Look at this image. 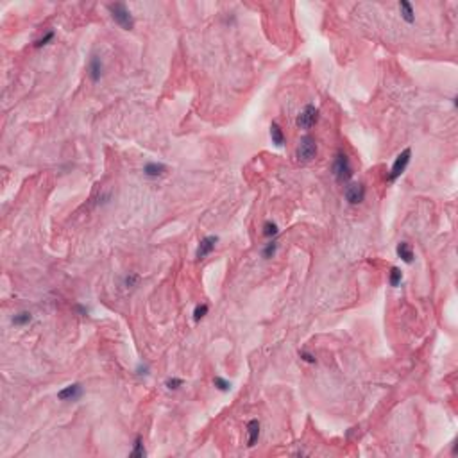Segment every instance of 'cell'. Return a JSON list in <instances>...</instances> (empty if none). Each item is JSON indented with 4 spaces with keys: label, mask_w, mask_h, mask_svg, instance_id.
I'll use <instances>...</instances> for the list:
<instances>
[{
    "label": "cell",
    "mask_w": 458,
    "mask_h": 458,
    "mask_svg": "<svg viewBox=\"0 0 458 458\" xmlns=\"http://www.w3.org/2000/svg\"><path fill=\"white\" fill-rule=\"evenodd\" d=\"M333 176L338 183H349V179L353 177V165H351V160L346 152H337L335 160H333Z\"/></svg>",
    "instance_id": "1"
},
{
    "label": "cell",
    "mask_w": 458,
    "mask_h": 458,
    "mask_svg": "<svg viewBox=\"0 0 458 458\" xmlns=\"http://www.w3.org/2000/svg\"><path fill=\"white\" fill-rule=\"evenodd\" d=\"M108 11H110L111 18L120 25L124 31H131L134 27V18L131 11L127 9L126 4L116 2V4H108Z\"/></svg>",
    "instance_id": "2"
},
{
    "label": "cell",
    "mask_w": 458,
    "mask_h": 458,
    "mask_svg": "<svg viewBox=\"0 0 458 458\" xmlns=\"http://www.w3.org/2000/svg\"><path fill=\"white\" fill-rule=\"evenodd\" d=\"M317 150H319L317 149V140H315L313 136L306 134V136H303V138L299 140L297 149H295V158H297V161H301V163H310V161L315 160Z\"/></svg>",
    "instance_id": "3"
},
{
    "label": "cell",
    "mask_w": 458,
    "mask_h": 458,
    "mask_svg": "<svg viewBox=\"0 0 458 458\" xmlns=\"http://www.w3.org/2000/svg\"><path fill=\"white\" fill-rule=\"evenodd\" d=\"M319 108H315L313 104H308L304 106V110L301 111L297 115V118H295V126L299 127V129H304V131H308V129H311V127L319 122Z\"/></svg>",
    "instance_id": "4"
},
{
    "label": "cell",
    "mask_w": 458,
    "mask_h": 458,
    "mask_svg": "<svg viewBox=\"0 0 458 458\" xmlns=\"http://www.w3.org/2000/svg\"><path fill=\"white\" fill-rule=\"evenodd\" d=\"M410 160H412V149L401 150L398 154V158L394 160V163H392V168H390V172H388L386 179L392 183V181H396L398 177L403 176V172L406 170V166L410 165Z\"/></svg>",
    "instance_id": "5"
},
{
    "label": "cell",
    "mask_w": 458,
    "mask_h": 458,
    "mask_svg": "<svg viewBox=\"0 0 458 458\" xmlns=\"http://www.w3.org/2000/svg\"><path fill=\"white\" fill-rule=\"evenodd\" d=\"M367 190H365L364 183H349L348 186L344 188V197L351 206H358L365 201Z\"/></svg>",
    "instance_id": "6"
},
{
    "label": "cell",
    "mask_w": 458,
    "mask_h": 458,
    "mask_svg": "<svg viewBox=\"0 0 458 458\" xmlns=\"http://www.w3.org/2000/svg\"><path fill=\"white\" fill-rule=\"evenodd\" d=\"M219 243V237L217 235H210V237H204L197 245V251H195V258L197 259H204L208 254L213 253L215 245Z\"/></svg>",
    "instance_id": "7"
},
{
    "label": "cell",
    "mask_w": 458,
    "mask_h": 458,
    "mask_svg": "<svg viewBox=\"0 0 458 458\" xmlns=\"http://www.w3.org/2000/svg\"><path fill=\"white\" fill-rule=\"evenodd\" d=\"M104 73V63L99 55H92V59L88 63V77L92 83H99L100 77Z\"/></svg>",
    "instance_id": "8"
},
{
    "label": "cell",
    "mask_w": 458,
    "mask_h": 458,
    "mask_svg": "<svg viewBox=\"0 0 458 458\" xmlns=\"http://www.w3.org/2000/svg\"><path fill=\"white\" fill-rule=\"evenodd\" d=\"M81 396H83V386L79 385V383H72V385L65 386V388H61L57 392V399L59 401H75Z\"/></svg>",
    "instance_id": "9"
},
{
    "label": "cell",
    "mask_w": 458,
    "mask_h": 458,
    "mask_svg": "<svg viewBox=\"0 0 458 458\" xmlns=\"http://www.w3.org/2000/svg\"><path fill=\"white\" fill-rule=\"evenodd\" d=\"M247 446L253 447L258 444L259 435H261V424H259L258 419H253L247 422Z\"/></svg>",
    "instance_id": "10"
},
{
    "label": "cell",
    "mask_w": 458,
    "mask_h": 458,
    "mask_svg": "<svg viewBox=\"0 0 458 458\" xmlns=\"http://www.w3.org/2000/svg\"><path fill=\"white\" fill-rule=\"evenodd\" d=\"M144 174L147 177H152V179L165 176L166 165H163V163H156V161H149V163H145L144 165Z\"/></svg>",
    "instance_id": "11"
},
{
    "label": "cell",
    "mask_w": 458,
    "mask_h": 458,
    "mask_svg": "<svg viewBox=\"0 0 458 458\" xmlns=\"http://www.w3.org/2000/svg\"><path fill=\"white\" fill-rule=\"evenodd\" d=\"M399 7V13H401V18H403L404 22L408 23V25H414L415 23V11H414V6L410 4V2H406V0H401L398 4Z\"/></svg>",
    "instance_id": "12"
},
{
    "label": "cell",
    "mask_w": 458,
    "mask_h": 458,
    "mask_svg": "<svg viewBox=\"0 0 458 458\" xmlns=\"http://www.w3.org/2000/svg\"><path fill=\"white\" fill-rule=\"evenodd\" d=\"M396 253H398V256L401 259H403L404 263H412L415 258L414 254V249H412V245H410L408 242H401L398 243V247H396Z\"/></svg>",
    "instance_id": "13"
},
{
    "label": "cell",
    "mask_w": 458,
    "mask_h": 458,
    "mask_svg": "<svg viewBox=\"0 0 458 458\" xmlns=\"http://www.w3.org/2000/svg\"><path fill=\"white\" fill-rule=\"evenodd\" d=\"M271 140H272V144L276 145V147H283V145H285V142H287V136H285L281 126H279L277 122H272V124H271Z\"/></svg>",
    "instance_id": "14"
},
{
    "label": "cell",
    "mask_w": 458,
    "mask_h": 458,
    "mask_svg": "<svg viewBox=\"0 0 458 458\" xmlns=\"http://www.w3.org/2000/svg\"><path fill=\"white\" fill-rule=\"evenodd\" d=\"M388 283H390L392 288L401 287V283H403V272H401V269H399V267H392V269H390V274H388Z\"/></svg>",
    "instance_id": "15"
},
{
    "label": "cell",
    "mask_w": 458,
    "mask_h": 458,
    "mask_svg": "<svg viewBox=\"0 0 458 458\" xmlns=\"http://www.w3.org/2000/svg\"><path fill=\"white\" fill-rule=\"evenodd\" d=\"M145 455H147V451H145V447H144V439H142V437H136L133 451L129 453V457L131 458H144Z\"/></svg>",
    "instance_id": "16"
},
{
    "label": "cell",
    "mask_w": 458,
    "mask_h": 458,
    "mask_svg": "<svg viewBox=\"0 0 458 458\" xmlns=\"http://www.w3.org/2000/svg\"><path fill=\"white\" fill-rule=\"evenodd\" d=\"M277 247H279V243H277L276 240H269V243H265V247L261 249V256L265 259L274 258L277 253Z\"/></svg>",
    "instance_id": "17"
},
{
    "label": "cell",
    "mask_w": 458,
    "mask_h": 458,
    "mask_svg": "<svg viewBox=\"0 0 458 458\" xmlns=\"http://www.w3.org/2000/svg\"><path fill=\"white\" fill-rule=\"evenodd\" d=\"M33 320V315L29 313V311H18L17 315H13V326H27L29 322Z\"/></svg>",
    "instance_id": "18"
},
{
    "label": "cell",
    "mask_w": 458,
    "mask_h": 458,
    "mask_svg": "<svg viewBox=\"0 0 458 458\" xmlns=\"http://www.w3.org/2000/svg\"><path fill=\"white\" fill-rule=\"evenodd\" d=\"M277 233H279V229H277V224L276 222H265L263 224V237L269 238V240H274V238L277 237Z\"/></svg>",
    "instance_id": "19"
},
{
    "label": "cell",
    "mask_w": 458,
    "mask_h": 458,
    "mask_svg": "<svg viewBox=\"0 0 458 458\" xmlns=\"http://www.w3.org/2000/svg\"><path fill=\"white\" fill-rule=\"evenodd\" d=\"M208 311H210V306L206 303H201L195 306V310H193V320L195 322H201V320L204 319L206 315H208Z\"/></svg>",
    "instance_id": "20"
},
{
    "label": "cell",
    "mask_w": 458,
    "mask_h": 458,
    "mask_svg": "<svg viewBox=\"0 0 458 458\" xmlns=\"http://www.w3.org/2000/svg\"><path fill=\"white\" fill-rule=\"evenodd\" d=\"M213 385H215L217 390H220V392L231 390V381H227L226 378H222V376H215V378H213Z\"/></svg>",
    "instance_id": "21"
},
{
    "label": "cell",
    "mask_w": 458,
    "mask_h": 458,
    "mask_svg": "<svg viewBox=\"0 0 458 458\" xmlns=\"http://www.w3.org/2000/svg\"><path fill=\"white\" fill-rule=\"evenodd\" d=\"M54 38H55L54 31H47V33H45L41 38H38L36 41H34V47H36V49H41V47H45V45H49Z\"/></svg>",
    "instance_id": "22"
},
{
    "label": "cell",
    "mask_w": 458,
    "mask_h": 458,
    "mask_svg": "<svg viewBox=\"0 0 458 458\" xmlns=\"http://www.w3.org/2000/svg\"><path fill=\"white\" fill-rule=\"evenodd\" d=\"M138 283H140V274H136V272H129V274L124 277V287H126L127 290L138 287Z\"/></svg>",
    "instance_id": "23"
},
{
    "label": "cell",
    "mask_w": 458,
    "mask_h": 458,
    "mask_svg": "<svg viewBox=\"0 0 458 458\" xmlns=\"http://www.w3.org/2000/svg\"><path fill=\"white\" fill-rule=\"evenodd\" d=\"M183 383H184V381H183L181 378H168V380L165 381V386L168 390H177L179 386H183Z\"/></svg>",
    "instance_id": "24"
},
{
    "label": "cell",
    "mask_w": 458,
    "mask_h": 458,
    "mask_svg": "<svg viewBox=\"0 0 458 458\" xmlns=\"http://www.w3.org/2000/svg\"><path fill=\"white\" fill-rule=\"evenodd\" d=\"M299 356H301V360L306 362V364H315V356L311 353H308V351H301Z\"/></svg>",
    "instance_id": "25"
},
{
    "label": "cell",
    "mask_w": 458,
    "mask_h": 458,
    "mask_svg": "<svg viewBox=\"0 0 458 458\" xmlns=\"http://www.w3.org/2000/svg\"><path fill=\"white\" fill-rule=\"evenodd\" d=\"M150 372V367L147 364H140L138 367H136V374L138 376H149Z\"/></svg>",
    "instance_id": "26"
},
{
    "label": "cell",
    "mask_w": 458,
    "mask_h": 458,
    "mask_svg": "<svg viewBox=\"0 0 458 458\" xmlns=\"http://www.w3.org/2000/svg\"><path fill=\"white\" fill-rule=\"evenodd\" d=\"M75 310H77L81 315H88L90 313V310L86 308V306H83V304H77V306H75Z\"/></svg>",
    "instance_id": "27"
}]
</instances>
